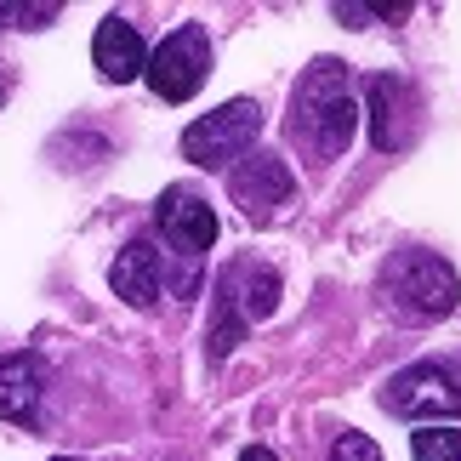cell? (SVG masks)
I'll return each mask as SVG.
<instances>
[{
	"label": "cell",
	"instance_id": "obj_1",
	"mask_svg": "<svg viewBox=\"0 0 461 461\" xmlns=\"http://www.w3.org/2000/svg\"><path fill=\"white\" fill-rule=\"evenodd\" d=\"M353 131H359V97H353V80L336 58H319L303 68L291 92V120H285V137L308 159H342Z\"/></svg>",
	"mask_w": 461,
	"mask_h": 461
},
{
	"label": "cell",
	"instance_id": "obj_2",
	"mask_svg": "<svg viewBox=\"0 0 461 461\" xmlns=\"http://www.w3.org/2000/svg\"><path fill=\"white\" fill-rule=\"evenodd\" d=\"M382 296L404 319H450L456 313V268L438 251H399L382 268Z\"/></svg>",
	"mask_w": 461,
	"mask_h": 461
},
{
	"label": "cell",
	"instance_id": "obj_3",
	"mask_svg": "<svg viewBox=\"0 0 461 461\" xmlns=\"http://www.w3.org/2000/svg\"><path fill=\"white\" fill-rule=\"evenodd\" d=\"M257 137H262V103L234 97V103L211 109L205 120H194L183 131V159H194V166H205V171H222V166H234V159L251 154Z\"/></svg>",
	"mask_w": 461,
	"mask_h": 461
},
{
	"label": "cell",
	"instance_id": "obj_4",
	"mask_svg": "<svg viewBox=\"0 0 461 461\" xmlns=\"http://www.w3.org/2000/svg\"><path fill=\"white\" fill-rule=\"evenodd\" d=\"M205 75H211V34H205V23H176L143 63V80H149V92L159 103H188L205 86Z\"/></svg>",
	"mask_w": 461,
	"mask_h": 461
},
{
	"label": "cell",
	"instance_id": "obj_5",
	"mask_svg": "<svg viewBox=\"0 0 461 461\" xmlns=\"http://www.w3.org/2000/svg\"><path fill=\"white\" fill-rule=\"evenodd\" d=\"M382 411H393L404 421H461V387L445 365H404L399 376L382 382Z\"/></svg>",
	"mask_w": 461,
	"mask_h": 461
},
{
	"label": "cell",
	"instance_id": "obj_6",
	"mask_svg": "<svg viewBox=\"0 0 461 461\" xmlns=\"http://www.w3.org/2000/svg\"><path fill=\"white\" fill-rule=\"evenodd\" d=\"M228 194H234V205L262 228L296 200V176L279 154H245V166L228 171Z\"/></svg>",
	"mask_w": 461,
	"mask_h": 461
},
{
	"label": "cell",
	"instance_id": "obj_7",
	"mask_svg": "<svg viewBox=\"0 0 461 461\" xmlns=\"http://www.w3.org/2000/svg\"><path fill=\"white\" fill-rule=\"evenodd\" d=\"M154 222H159V234L171 240V251L188 257V262H200L211 245H217V211H211L194 188H166L159 194Z\"/></svg>",
	"mask_w": 461,
	"mask_h": 461
},
{
	"label": "cell",
	"instance_id": "obj_8",
	"mask_svg": "<svg viewBox=\"0 0 461 461\" xmlns=\"http://www.w3.org/2000/svg\"><path fill=\"white\" fill-rule=\"evenodd\" d=\"M416 126H421V97L411 92V86L393 80V75L370 80V143H376L382 154L411 149Z\"/></svg>",
	"mask_w": 461,
	"mask_h": 461
},
{
	"label": "cell",
	"instance_id": "obj_9",
	"mask_svg": "<svg viewBox=\"0 0 461 461\" xmlns=\"http://www.w3.org/2000/svg\"><path fill=\"white\" fill-rule=\"evenodd\" d=\"M217 296H228L234 303V313L245 319V325H257V319H268L279 308V274L268 268V262H251V257H240V262H228V268L217 274V285H211Z\"/></svg>",
	"mask_w": 461,
	"mask_h": 461
},
{
	"label": "cell",
	"instance_id": "obj_10",
	"mask_svg": "<svg viewBox=\"0 0 461 461\" xmlns=\"http://www.w3.org/2000/svg\"><path fill=\"white\" fill-rule=\"evenodd\" d=\"M92 63H97V75H103V80H114V86H126V80L143 75L149 46H143V34H137V23H126L120 12L103 17L97 34H92Z\"/></svg>",
	"mask_w": 461,
	"mask_h": 461
},
{
	"label": "cell",
	"instance_id": "obj_11",
	"mask_svg": "<svg viewBox=\"0 0 461 461\" xmlns=\"http://www.w3.org/2000/svg\"><path fill=\"white\" fill-rule=\"evenodd\" d=\"M109 285H114V296H126L131 308H149L154 296H159V251H154L149 240H131L126 251L114 257Z\"/></svg>",
	"mask_w": 461,
	"mask_h": 461
},
{
	"label": "cell",
	"instance_id": "obj_12",
	"mask_svg": "<svg viewBox=\"0 0 461 461\" xmlns=\"http://www.w3.org/2000/svg\"><path fill=\"white\" fill-rule=\"evenodd\" d=\"M41 359H29V353H6L0 359V416L6 421H34L41 411Z\"/></svg>",
	"mask_w": 461,
	"mask_h": 461
},
{
	"label": "cell",
	"instance_id": "obj_13",
	"mask_svg": "<svg viewBox=\"0 0 461 461\" xmlns=\"http://www.w3.org/2000/svg\"><path fill=\"white\" fill-rule=\"evenodd\" d=\"M411 456L416 461H461V433L456 428H421Z\"/></svg>",
	"mask_w": 461,
	"mask_h": 461
},
{
	"label": "cell",
	"instance_id": "obj_14",
	"mask_svg": "<svg viewBox=\"0 0 461 461\" xmlns=\"http://www.w3.org/2000/svg\"><path fill=\"white\" fill-rule=\"evenodd\" d=\"M58 12H63L58 0H41V6H12V0H0V23H12V29H46Z\"/></svg>",
	"mask_w": 461,
	"mask_h": 461
},
{
	"label": "cell",
	"instance_id": "obj_15",
	"mask_svg": "<svg viewBox=\"0 0 461 461\" xmlns=\"http://www.w3.org/2000/svg\"><path fill=\"white\" fill-rule=\"evenodd\" d=\"M330 461H382V450L370 445L365 433H342V438H336V450H330Z\"/></svg>",
	"mask_w": 461,
	"mask_h": 461
},
{
	"label": "cell",
	"instance_id": "obj_16",
	"mask_svg": "<svg viewBox=\"0 0 461 461\" xmlns=\"http://www.w3.org/2000/svg\"><path fill=\"white\" fill-rule=\"evenodd\" d=\"M240 461H279V456H274V450H262V445H251V450H245Z\"/></svg>",
	"mask_w": 461,
	"mask_h": 461
},
{
	"label": "cell",
	"instance_id": "obj_17",
	"mask_svg": "<svg viewBox=\"0 0 461 461\" xmlns=\"http://www.w3.org/2000/svg\"><path fill=\"white\" fill-rule=\"evenodd\" d=\"M58 461H75V456H58Z\"/></svg>",
	"mask_w": 461,
	"mask_h": 461
},
{
	"label": "cell",
	"instance_id": "obj_18",
	"mask_svg": "<svg viewBox=\"0 0 461 461\" xmlns=\"http://www.w3.org/2000/svg\"><path fill=\"white\" fill-rule=\"evenodd\" d=\"M0 97H6V92H0Z\"/></svg>",
	"mask_w": 461,
	"mask_h": 461
}]
</instances>
